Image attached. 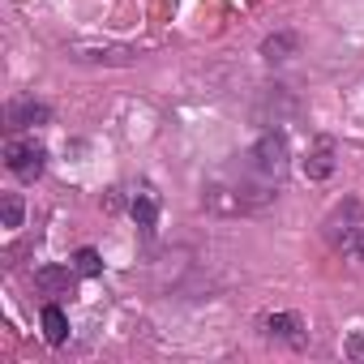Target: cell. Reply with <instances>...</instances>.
I'll use <instances>...</instances> for the list:
<instances>
[{
  "label": "cell",
  "instance_id": "obj_10",
  "mask_svg": "<svg viewBox=\"0 0 364 364\" xmlns=\"http://www.w3.org/2000/svg\"><path fill=\"white\" fill-rule=\"evenodd\" d=\"M22 215H26V206H22V198H18V193H5V198H0V223H5L9 232H14V228H22Z\"/></svg>",
  "mask_w": 364,
  "mask_h": 364
},
{
  "label": "cell",
  "instance_id": "obj_1",
  "mask_svg": "<svg viewBox=\"0 0 364 364\" xmlns=\"http://www.w3.org/2000/svg\"><path fill=\"white\" fill-rule=\"evenodd\" d=\"M287 163H291L287 137H283L279 129H266V133L253 141L245 167H249V180H253V185H262L266 193H274V189L283 185V176H287Z\"/></svg>",
  "mask_w": 364,
  "mask_h": 364
},
{
  "label": "cell",
  "instance_id": "obj_8",
  "mask_svg": "<svg viewBox=\"0 0 364 364\" xmlns=\"http://www.w3.org/2000/svg\"><path fill=\"white\" fill-rule=\"evenodd\" d=\"M43 334H48L52 347H60V343L69 338V317H65V309H56V304L43 309Z\"/></svg>",
  "mask_w": 364,
  "mask_h": 364
},
{
  "label": "cell",
  "instance_id": "obj_13",
  "mask_svg": "<svg viewBox=\"0 0 364 364\" xmlns=\"http://www.w3.org/2000/svg\"><path fill=\"white\" fill-rule=\"evenodd\" d=\"M347 351H351V355H355V360H364V334H355V338H351V343H347Z\"/></svg>",
  "mask_w": 364,
  "mask_h": 364
},
{
  "label": "cell",
  "instance_id": "obj_3",
  "mask_svg": "<svg viewBox=\"0 0 364 364\" xmlns=\"http://www.w3.org/2000/svg\"><path fill=\"white\" fill-rule=\"evenodd\" d=\"M43 159H48V150H43V141H35V137H9V141H5V167H9L18 180H35V176L43 171Z\"/></svg>",
  "mask_w": 364,
  "mask_h": 364
},
{
  "label": "cell",
  "instance_id": "obj_4",
  "mask_svg": "<svg viewBox=\"0 0 364 364\" xmlns=\"http://www.w3.org/2000/svg\"><path fill=\"white\" fill-rule=\"evenodd\" d=\"M334 159H338L334 137H313V146H309V154H304V176H309V180H326V176L334 171Z\"/></svg>",
  "mask_w": 364,
  "mask_h": 364
},
{
  "label": "cell",
  "instance_id": "obj_14",
  "mask_svg": "<svg viewBox=\"0 0 364 364\" xmlns=\"http://www.w3.org/2000/svg\"><path fill=\"white\" fill-rule=\"evenodd\" d=\"M360 257H364V240H360Z\"/></svg>",
  "mask_w": 364,
  "mask_h": 364
},
{
  "label": "cell",
  "instance_id": "obj_7",
  "mask_svg": "<svg viewBox=\"0 0 364 364\" xmlns=\"http://www.w3.org/2000/svg\"><path fill=\"white\" fill-rule=\"evenodd\" d=\"M129 210H133V219H137L141 232H154V223H159V198H154L150 189H137Z\"/></svg>",
  "mask_w": 364,
  "mask_h": 364
},
{
  "label": "cell",
  "instance_id": "obj_5",
  "mask_svg": "<svg viewBox=\"0 0 364 364\" xmlns=\"http://www.w3.org/2000/svg\"><path fill=\"white\" fill-rule=\"evenodd\" d=\"M48 107L35 103V99H14L9 103V129H35V124H48Z\"/></svg>",
  "mask_w": 364,
  "mask_h": 364
},
{
  "label": "cell",
  "instance_id": "obj_11",
  "mask_svg": "<svg viewBox=\"0 0 364 364\" xmlns=\"http://www.w3.org/2000/svg\"><path fill=\"white\" fill-rule=\"evenodd\" d=\"M35 283H39V287H48V291H60V287H69V283H73V270H69V266H48V270H39V274H35Z\"/></svg>",
  "mask_w": 364,
  "mask_h": 364
},
{
  "label": "cell",
  "instance_id": "obj_9",
  "mask_svg": "<svg viewBox=\"0 0 364 364\" xmlns=\"http://www.w3.org/2000/svg\"><path fill=\"white\" fill-rule=\"evenodd\" d=\"M296 48H300V39H296V35H270V39L262 43V56L279 65V60H291V56H296Z\"/></svg>",
  "mask_w": 364,
  "mask_h": 364
},
{
  "label": "cell",
  "instance_id": "obj_6",
  "mask_svg": "<svg viewBox=\"0 0 364 364\" xmlns=\"http://www.w3.org/2000/svg\"><path fill=\"white\" fill-rule=\"evenodd\" d=\"M262 326H266L270 338H283V343H296V347L304 343V326H300L296 313H274V317H266Z\"/></svg>",
  "mask_w": 364,
  "mask_h": 364
},
{
  "label": "cell",
  "instance_id": "obj_2",
  "mask_svg": "<svg viewBox=\"0 0 364 364\" xmlns=\"http://www.w3.org/2000/svg\"><path fill=\"white\" fill-rule=\"evenodd\" d=\"M360 202L355 198H343L334 210H330V219H326V240L338 249V253H355L360 257V240H364V228H360Z\"/></svg>",
  "mask_w": 364,
  "mask_h": 364
},
{
  "label": "cell",
  "instance_id": "obj_12",
  "mask_svg": "<svg viewBox=\"0 0 364 364\" xmlns=\"http://www.w3.org/2000/svg\"><path fill=\"white\" fill-rule=\"evenodd\" d=\"M73 266H77V274H99V270H103V262H99L95 249H82V253L73 257Z\"/></svg>",
  "mask_w": 364,
  "mask_h": 364
}]
</instances>
